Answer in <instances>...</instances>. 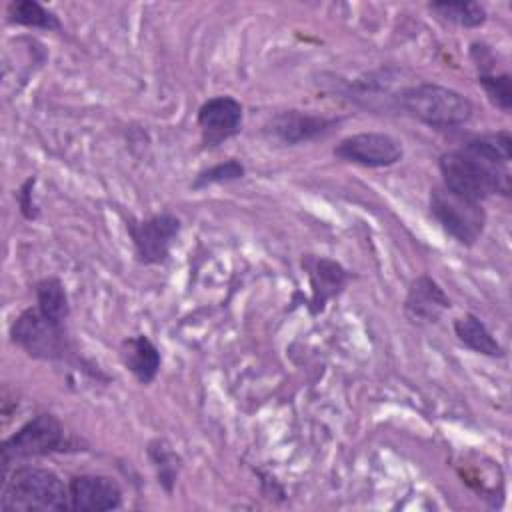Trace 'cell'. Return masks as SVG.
Instances as JSON below:
<instances>
[{
  "instance_id": "obj_22",
  "label": "cell",
  "mask_w": 512,
  "mask_h": 512,
  "mask_svg": "<svg viewBox=\"0 0 512 512\" xmlns=\"http://www.w3.org/2000/svg\"><path fill=\"white\" fill-rule=\"evenodd\" d=\"M32 188H34V178H28L18 190V206H20V212L24 214V218H28V220L38 218V206L34 202Z\"/></svg>"
},
{
  "instance_id": "obj_10",
  "label": "cell",
  "mask_w": 512,
  "mask_h": 512,
  "mask_svg": "<svg viewBox=\"0 0 512 512\" xmlns=\"http://www.w3.org/2000/svg\"><path fill=\"white\" fill-rule=\"evenodd\" d=\"M122 506L118 482L102 474H80L68 482V510L102 512Z\"/></svg>"
},
{
  "instance_id": "obj_17",
  "label": "cell",
  "mask_w": 512,
  "mask_h": 512,
  "mask_svg": "<svg viewBox=\"0 0 512 512\" xmlns=\"http://www.w3.org/2000/svg\"><path fill=\"white\" fill-rule=\"evenodd\" d=\"M36 302L38 310L50 318L52 322L64 324L70 314L68 294L64 290V284L58 278H44L36 284Z\"/></svg>"
},
{
  "instance_id": "obj_7",
  "label": "cell",
  "mask_w": 512,
  "mask_h": 512,
  "mask_svg": "<svg viewBox=\"0 0 512 512\" xmlns=\"http://www.w3.org/2000/svg\"><path fill=\"white\" fill-rule=\"evenodd\" d=\"M180 220L170 214H154L146 220H128L126 230L134 244V254L142 264H164L180 234Z\"/></svg>"
},
{
  "instance_id": "obj_18",
  "label": "cell",
  "mask_w": 512,
  "mask_h": 512,
  "mask_svg": "<svg viewBox=\"0 0 512 512\" xmlns=\"http://www.w3.org/2000/svg\"><path fill=\"white\" fill-rule=\"evenodd\" d=\"M148 458L156 470V476H158V482L160 486L170 494L174 484H176V478H178V472H180V458L178 454L172 450V446L164 440H152L148 444Z\"/></svg>"
},
{
  "instance_id": "obj_5",
  "label": "cell",
  "mask_w": 512,
  "mask_h": 512,
  "mask_svg": "<svg viewBox=\"0 0 512 512\" xmlns=\"http://www.w3.org/2000/svg\"><path fill=\"white\" fill-rule=\"evenodd\" d=\"M430 214L448 236L464 246H472L486 224V214L480 202L458 196L446 186L432 188Z\"/></svg>"
},
{
  "instance_id": "obj_15",
  "label": "cell",
  "mask_w": 512,
  "mask_h": 512,
  "mask_svg": "<svg viewBox=\"0 0 512 512\" xmlns=\"http://www.w3.org/2000/svg\"><path fill=\"white\" fill-rule=\"evenodd\" d=\"M454 332L462 344L472 348L478 354L484 356H504V348L498 344V340L492 336V332L486 328V324L474 316L464 314L454 320Z\"/></svg>"
},
{
  "instance_id": "obj_20",
  "label": "cell",
  "mask_w": 512,
  "mask_h": 512,
  "mask_svg": "<svg viewBox=\"0 0 512 512\" xmlns=\"http://www.w3.org/2000/svg\"><path fill=\"white\" fill-rule=\"evenodd\" d=\"M244 176V166L230 158L226 162H220V164H214L202 172H198V176L194 178L192 182V188L198 190V188H206L210 184H222V182H232V180H238Z\"/></svg>"
},
{
  "instance_id": "obj_3",
  "label": "cell",
  "mask_w": 512,
  "mask_h": 512,
  "mask_svg": "<svg viewBox=\"0 0 512 512\" xmlns=\"http://www.w3.org/2000/svg\"><path fill=\"white\" fill-rule=\"evenodd\" d=\"M78 450V442L64 430L62 422L54 414H38L20 426L10 438L0 446L2 476L8 472L10 464L16 460L50 456L60 452Z\"/></svg>"
},
{
  "instance_id": "obj_14",
  "label": "cell",
  "mask_w": 512,
  "mask_h": 512,
  "mask_svg": "<svg viewBox=\"0 0 512 512\" xmlns=\"http://www.w3.org/2000/svg\"><path fill=\"white\" fill-rule=\"evenodd\" d=\"M120 358L126 370H130L140 384H150L160 370V352L152 340L144 334L126 338L120 346Z\"/></svg>"
},
{
  "instance_id": "obj_16",
  "label": "cell",
  "mask_w": 512,
  "mask_h": 512,
  "mask_svg": "<svg viewBox=\"0 0 512 512\" xmlns=\"http://www.w3.org/2000/svg\"><path fill=\"white\" fill-rule=\"evenodd\" d=\"M6 20L10 24L42 28V30H62V24L54 12L38 4L36 0H14L6 8Z\"/></svg>"
},
{
  "instance_id": "obj_4",
  "label": "cell",
  "mask_w": 512,
  "mask_h": 512,
  "mask_svg": "<svg viewBox=\"0 0 512 512\" xmlns=\"http://www.w3.org/2000/svg\"><path fill=\"white\" fill-rule=\"evenodd\" d=\"M398 102L410 116L434 128L460 126L468 122L474 112L472 102L464 94L432 82L402 90Z\"/></svg>"
},
{
  "instance_id": "obj_12",
  "label": "cell",
  "mask_w": 512,
  "mask_h": 512,
  "mask_svg": "<svg viewBox=\"0 0 512 512\" xmlns=\"http://www.w3.org/2000/svg\"><path fill=\"white\" fill-rule=\"evenodd\" d=\"M450 308V298L430 276H418L406 294L404 310L412 322H436Z\"/></svg>"
},
{
  "instance_id": "obj_21",
  "label": "cell",
  "mask_w": 512,
  "mask_h": 512,
  "mask_svg": "<svg viewBox=\"0 0 512 512\" xmlns=\"http://www.w3.org/2000/svg\"><path fill=\"white\" fill-rule=\"evenodd\" d=\"M478 84L484 88L488 100L498 106L502 112H508L512 108V88H510V76L500 74V76H490L482 74L478 78Z\"/></svg>"
},
{
  "instance_id": "obj_9",
  "label": "cell",
  "mask_w": 512,
  "mask_h": 512,
  "mask_svg": "<svg viewBox=\"0 0 512 512\" xmlns=\"http://www.w3.org/2000/svg\"><path fill=\"white\" fill-rule=\"evenodd\" d=\"M196 122L204 148H214L240 132L242 104L232 96H214L200 106Z\"/></svg>"
},
{
  "instance_id": "obj_13",
  "label": "cell",
  "mask_w": 512,
  "mask_h": 512,
  "mask_svg": "<svg viewBox=\"0 0 512 512\" xmlns=\"http://www.w3.org/2000/svg\"><path fill=\"white\" fill-rule=\"evenodd\" d=\"M304 266L312 286V312H320L324 304L344 288L348 272L330 258H308Z\"/></svg>"
},
{
  "instance_id": "obj_1",
  "label": "cell",
  "mask_w": 512,
  "mask_h": 512,
  "mask_svg": "<svg viewBox=\"0 0 512 512\" xmlns=\"http://www.w3.org/2000/svg\"><path fill=\"white\" fill-rule=\"evenodd\" d=\"M512 138L508 132L486 134L438 160L444 186L458 196L480 202L492 194H510Z\"/></svg>"
},
{
  "instance_id": "obj_2",
  "label": "cell",
  "mask_w": 512,
  "mask_h": 512,
  "mask_svg": "<svg viewBox=\"0 0 512 512\" xmlns=\"http://www.w3.org/2000/svg\"><path fill=\"white\" fill-rule=\"evenodd\" d=\"M0 510L64 512L68 510V486L48 468L18 466L2 476Z\"/></svg>"
},
{
  "instance_id": "obj_8",
  "label": "cell",
  "mask_w": 512,
  "mask_h": 512,
  "mask_svg": "<svg viewBox=\"0 0 512 512\" xmlns=\"http://www.w3.org/2000/svg\"><path fill=\"white\" fill-rule=\"evenodd\" d=\"M336 158L368 168H386L402 158V144L384 132H360L342 138L332 150Z\"/></svg>"
},
{
  "instance_id": "obj_11",
  "label": "cell",
  "mask_w": 512,
  "mask_h": 512,
  "mask_svg": "<svg viewBox=\"0 0 512 512\" xmlns=\"http://www.w3.org/2000/svg\"><path fill=\"white\" fill-rule=\"evenodd\" d=\"M334 124H338L336 118H328L322 114H312L302 110H284L270 120L268 132L278 142L294 146V144L310 142L318 136H324Z\"/></svg>"
},
{
  "instance_id": "obj_19",
  "label": "cell",
  "mask_w": 512,
  "mask_h": 512,
  "mask_svg": "<svg viewBox=\"0 0 512 512\" xmlns=\"http://www.w3.org/2000/svg\"><path fill=\"white\" fill-rule=\"evenodd\" d=\"M430 10L462 28H476L486 22V10L478 2H432Z\"/></svg>"
},
{
  "instance_id": "obj_6",
  "label": "cell",
  "mask_w": 512,
  "mask_h": 512,
  "mask_svg": "<svg viewBox=\"0 0 512 512\" xmlns=\"http://www.w3.org/2000/svg\"><path fill=\"white\" fill-rule=\"evenodd\" d=\"M10 338L38 360H62L70 352L64 324L52 322L38 308H26L16 316L10 326Z\"/></svg>"
}]
</instances>
